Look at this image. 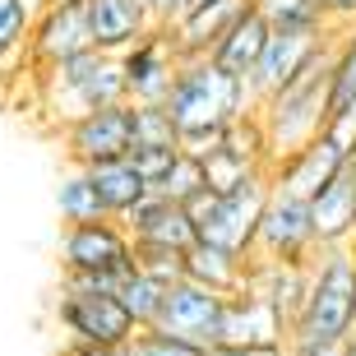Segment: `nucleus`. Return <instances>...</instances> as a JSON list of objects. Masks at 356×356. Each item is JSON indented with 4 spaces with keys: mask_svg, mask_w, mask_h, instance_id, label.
Returning a JSON list of instances; mask_svg holds the SVG:
<instances>
[{
    "mask_svg": "<svg viewBox=\"0 0 356 356\" xmlns=\"http://www.w3.org/2000/svg\"><path fill=\"white\" fill-rule=\"evenodd\" d=\"M338 38V33H333ZM329 79H333V42L296 74L282 92L259 102V125H264L268 144V167H277L282 158H291L296 148L315 144L324 125H329Z\"/></svg>",
    "mask_w": 356,
    "mask_h": 356,
    "instance_id": "1",
    "label": "nucleus"
},
{
    "mask_svg": "<svg viewBox=\"0 0 356 356\" xmlns=\"http://www.w3.org/2000/svg\"><path fill=\"white\" fill-rule=\"evenodd\" d=\"M38 92H42V111L65 130L79 116H92V111H106V106L130 102V88H125V65L120 56L106 51H83L70 56L51 70H38Z\"/></svg>",
    "mask_w": 356,
    "mask_h": 356,
    "instance_id": "2",
    "label": "nucleus"
},
{
    "mask_svg": "<svg viewBox=\"0 0 356 356\" xmlns=\"http://www.w3.org/2000/svg\"><path fill=\"white\" fill-rule=\"evenodd\" d=\"M162 106L172 111V120L185 134V130H209V125H236V120L259 111V97H254L250 79H236L213 60H181L172 97Z\"/></svg>",
    "mask_w": 356,
    "mask_h": 356,
    "instance_id": "3",
    "label": "nucleus"
},
{
    "mask_svg": "<svg viewBox=\"0 0 356 356\" xmlns=\"http://www.w3.org/2000/svg\"><path fill=\"white\" fill-rule=\"evenodd\" d=\"M356 333V254L347 250H319L310 259L305 301L291 319V338H338L352 343Z\"/></svg>",
    "mask_w": 356,
    "mask_h": 356,
    "instance_id": "4",
    "label": "nucleus"
},
{
    "mask_svg": "<svg viewBox=\"0 0 356 356\" xmlns=\"http://www.w3.org/2000/svg\"><path fill=\"white\" fill-rule=\"evenodd\" d=\"M268 195H273V176L259 172L254 181L236 185L232 195H204L195 204H185L190 218L199 227V241H209V245H222L232 254H254V241H259V222H264V209H268Z\"/></svg>",
    "mask_w": 356,
    "mask_h": 356,
    "instance_id": "5",
    "label": "nucleus"
},
{
    "mask_svg": "<svg viewBox=\"0 0 356 356\" xmlns=\"http://www.w3.org/2000/svg\"><path fill=\"white\" fill-rule=\"evenodd\" d=\"M56 319L70 333V347H130V338L139 333V324L120 305V296H92V291H70V287H60Z\"/></svg>",
    "mask_w": 356,
    "mask_h": 356,
    "instance_id": "6",
    "label": "nucleus"
},
{
    "mask_svg": "<svg viewBox=\"0 0 356 356\" xmlns=\"http://www.w3.org/2000/svg\"><path fill=\"white\" fill-rule=\"evenodd\" d=\"M60 148H65V158L79 172L130 158L134 153V106L120 102V106H106V111H92V116H79L74 125L60 130Z\"/></svg>",
    "mask_w": 356,
    "mask_h": 356,
    "instance_id": "7",
    "label": "nucleus"
},
{
    "mask_svg": "<svg viewBox=\"0 0 356 356\" xmlns=\"http://www.w3.org/2000/svg\"><path fill=\"white\" fill-rule=\"evenodd\" d=\"M315 254H319V241H315V222H310V199H296V195H287V190H277V185H273L250 259L310 264Z\"/></svg>",
    "mask_w": 356,
    "mask_h": 356,
    "instance_id": "8",
    "label": "nucleus"
},
{
    "mask_svg": "<svg viewBox=\"0 0 356 356\" xmlns=\"http://www.w3.org/2000/svg\"><path fill=\"white\" fill-rule=\"evenodd\" d=\"M134 268V236L125 222H70L60 232V273H130Z\"/></svg>",
    "mask_w": 356,
    "mask_h": 356,
    "instance_id": "9",
    "label": "nucleus"
},
{
    "mask_svg": "<svg viewBox=\"0 0 356 356\" xmlns=\"http://www.w3.org/2000/svg\"><path fill=\"white\" fill-rule=\"evenodd\" d=\"M92 51V28L83 0H42L38 19H33V38H28V70H51L70 56Z\"/></svg>",
    "mask_w": 356,
    "mask_h": 356,
    "instance_id": "10",
    "label": "nucleus"
},
{
    "mask_svg": "<svg viewBox=\"0 0 356 356\" xmlns=\"http://www.w3.org/2000/svg\"><path fill=\"white\" fill-rule=\"evenodd\" d=\"M222 305H227L222 291H209L199 282H190V277H181V282L167 287V301H162V315L153 329L213 352L218 347V329H222Z\"/></svg>",
    "mask_w": 356,
    "mask_h": 356,
    "instance_id": "11",
    "label": "nucleus"
},
{
    "mask_svg": "<svg viewBox=\"0 0 356 356\" xmlns=\"http://www.w3.org/2000/svg\"><path fill=\"white\" fill-rule=\"evenodd\" d=\"M120 65H125V88H130L134 106H162L172 97L176 74H181V56L172 47V33L153 28L148 38H139L120 56Z\"/></svg>",
    "mask_w": 356,
    "mask_h": 356,
    "instance_id": "12",
    "label": "nucleus"
},
{
    "mask_svg": "<svg viewBox=\"0 0 356 356\" xmlns=\"http://www.w3.org/2000/svg\"><path fill=\"white\" fill-rule=\"evenodd\" d=\"M291 319L264 301L259 291H236L222 305V329H218V347H277L287 352Z\"/></svg>",
    "mask_w": 356,
    "mask_h": 356,
    "instance_id": "13",
    "label": "nucleus"
},
{
    "mask_svg": "<svg viewBox=\"0 0 356 356\" xmlns=\"http://www.w3.org/2000/svg\"><path fill=\"white\" fill-rule=\"evenodd\" d=\"M329 42H333V33H273L268 47H264V56H259V65H254V74H250L254 97L264 102V97L282 92Z\"/></svg>",
    "mask_w": 356,
    "mask_h": 356,
    "instance_id": "14",
    "label": "nucleus"
},
{
    "mask_svg": "<svg viewBox=\"0 0 356 356\" xmlns=\"http://www.w3.org/2000/svg\"><path fill=\"white\" fill-rule=\"evenodd\" d=\"M347 153L338 144H333L329 134H319L315 144H305V148H296L291 158H282L277 167H268V176H273V185L277 190H287V195H296V199H315L324 185H333L338 176L347 172Z\"/></svg>",
    "mask_w": 356,
    "mask_h": 356,
    "instance_id": "15",
    "label": "nucleus"
},
{
    "mask_svg": "<svg viewBox=\"0 0 356 356\" xmlns=\"http://www.w3.org/2000/svg\"><path fill=\"white\" fill-rule=\"evenodd\" d=\"M120 222L134 236V245H162V250H185V254L199 245V227L190 218V209L162 195H148L144 204H134Z\"/></svg>",
    "mask_w": 356,
    "mask_h": 356,
    "instance_id": "16",
    "label": "nucleus"
},
{
    "mask_svg": "<svg viewBox=\"0 0 356 356\" xmlns=\"http://www.w3.org/2000/svg\"><path fill=\"white\" fill-rule=\"evenodd\" d=\"M250 5L254 0H209V5H195L190 14H181V19L167 28L176 56H181V60H209L213 47L227 38V28L236 24Z\"/></svg>",
    "mask_w": 356,
    "mask_h": 356,
    "instance_id": "17",
    "label": "nucleus"
},
{
    "mask_svg": "<svg viewBox=\"0 0 356 356\" xmlns=\"http://www.w3.org/2000/svg\"><path fill=\"white\" fill-rule=\"evenodd\" d=\"M92 28V47L106 56H125L139 38L153 33V14L139 0H83Z\"/></svg>",
    "mask_w": 356,
    "mask_h": 356,
    "instance_id": "18",
    "label": "nucleus"
},
{
    "mask_svg": "<svg viewBox=\"0 0 356 356\" xmlns=\"http://www.w3.org/2000/svg\"><path fill=\"white\" fill-rule=\"evenodd\" d=\"M310 222H315L319 250H347L356 241V167L347 162V172L333 185H324L310 199Z\"/></svg>",
    "mask_w": 356,
    "mask_h": 356,
    "instance_id": "19",
    "label": "nucleus"
},
{
    "mask_svg": "<svg viewBox=\"0 0 356 356\" xmlns=\"http://www.w3.org/2000/svg\"><path fill=\"white\" fill-rule=\"evenodd\" d=\"M268 38H273V28H268V19L259 10H245L236 19V24L227 28V38L213 47V65L218 70H227V74H236V79H250L254 74V65H259V56H264V47H268Z\"/></svg>",
    "mask_w": 356,
    "mask_h": 356,
    "instance_id": "20",
    "label": "nucleus"
},
{
    "mask_svg": "<svg viewBox=\"0 0 356 356\" xmlns=\"http://www.w3.org/2000/svg\"><path fill=\"white\" fill-rule=\"evenodd\" d=\"M185 277H190V282H199V287H209V291L236 296V291L250 287V259H245V254L222 250V245L199 241L195 250L185 254Z\"/></svg>",
    "mask_w": 356,
    "mask_h": 356,
    "instance_id": "21",
    "label": "nucleus"
},
{
    "mask_svg": "<svg viewBox=\"0 0 356 356\" xmlns=\"http://www.w3.org/2000/svg\"><path fill=\"white\" fill-rule=\"evenodd\" d=\"M305 282H310V264H277V259H250V287L264 301H273L287 319H296L305 301Z\"/></svg>",
    "mask_w": 356,
    "mask_h": 356,
    "instance_id": "22",
    "label": "nucleus"
},
{
    "mask_svg": "<svg viewBox=\"0 0 356 356\" xmlns=\"http://www.w3.org/2000/svg\"><path fill=\"white\" fill-rule=\"evenodd\" d=\"M92 185H97V195H102L106 213L111 218H125V213L134 209V204H144L148 195H153V185L139 176V167H134L130 158H120V162H102V167H92Z\"/></svg>",
    "mask_w": 356,
    "mask_h": 356,
    "instance_id": "23",
    "label": "nucleus"
},
{
    "mask_svg": "<svg viewBox=\"0 0 356 356\" xmlns=\"http://www.w3.org/2000/svg\"><path fill=\"white\" fill-rule=\"evenodd\" d=\"M273 33H338L324 0H254Z\"/></svg>",
    "mask_w": 356,
    "mask_h": 356,
    "instance_id": "24",
    "label": "nucleus"
},
{
    "mask_svg": "<svg viewBox=\"0 0 356 356\" xmlns=\"http://www.w3.org/2000/svg\"><path fill=\"white\" fill-rule=\"evenodd\" d=\"M56 209H60V218L70 222H102V218H111L102 204V195H97V185H92L88 172H65L60 176V185H56Z\"/></svg>",
    "mask_w": 356,
    "mask_h": 356,
    "instance_id": "25",
    "label": "nucleus"
},
{
    "mask_svg": "<svg viewBox=\"0 0 356 356\" xmlns=\"http://www.w3.org/2000/svg\"><path fill=\"white\" fill-rule=\"evenodd\" d=\"M259 172H268V162L254 158V153H241V148H232V144H222L218 153H209V158H204V176H209V190H213V195H232L236 185L254 181Z\"/></svg>",
    "mask_w": 356,
    "mask_h": 356,
    "instance_id": "26",
    "label": "nucleus"
},
{
    "mask_svg": "<svg viewBox=\"0 0 356 356\" xmlns=\"http://www.w3.org/2000/svg\"><path fill=\"white\" fill-rule=\"evenodd\" d=\"M116 296H120V305L130 310V319L139 329H153L158 315H162V301H167V282H158V277L144 273V268H130Z\"/></svg>",
    "mask_w": 356,
    "mask_h": 356,
    "instance_id": "27",
    "label": "nucleus"
},
{
    "mask_svg": "<svg viewBox=\"0 0 356 356\" xmlns=\"http://www.w3.org/2000/svg\"><path fill=\"white\" fill-rule=\"evenodd\" d=\"M33 19H38V0H0V65L28 60Z\"/></svg>",
    "mask_w": 356,
    "mask_h": 356,
    "instance_id": "28",
    "label": "nucleus"
},
{
    "mask_svg": "<svg viewBox=\"0 0 356 356\" xmlns=\"http://www.w3.org/2000/svg\"><path fill=\"white\" fill-rule=\"evenodd\" d=\"M356 102V24L338 28L333 38V79H329V116Z\"/></svg>",
    "mask_w": 356,
    "mask_h": 356,
    "instance_id": "29",
    "label": "nucleus"
},
{
    "mask_svg": "<svg viewBox=\"0 0 356 356\" xmlns=\"http://www.w3.org/2000/svg\"><path fill=\"white\" fill-rule=\"evenodd\" d=\"M134 148H181V125L167 106H134Z\"/></svg>",
    "mask_w": 356,
    "mask_h": 356,
    "instance_id": "30",
    "label": "nucleus"
},
{
    "mask_svg": "<svg viewBox=\"0 0 356 356\" xmlns=\"http://www.w3.org/2000/svg\"><path fill=\"white\" fill-rule=\"evenodd\" d=\"M209 190V176H204V162L199 158H190V153H181L176 158V167L167 176H162V185L153 190V195H162V199H172V204H195L199 195Z\"/></svg>",
    "mask_w": 356,
    "mask_h": 356,
    "instance_id": "31",
    "label": "nucleus"
},
{
    "mask_svg": "<svg viewBox=\"0 0 356 356\" xmlns=\"http://www.w3.org/2000/svg\"><path fill=\"white\" fill-rule=\"evenodd\" d=\"M125 356H209V352L185 343V338H172L162 329H139L130 338V347H125Z\"/></svg>",
    "mask_w": 356,
    "mask_h": 356,
    "instance_id": "32",
    "label": "nucleus"
},
{
    "mask_svg": "<svg viewBox=\"0 0 356 356\" xmlns=\"http://www.w3.org/2000/svg\"><path fill=\"white\" fill-rule=\"evenodd\" d=\"M134 268L153 273L158 282H181L185 277V250H162V245H134Z\"/></svg>",
    "mask_w": 356,
    "mask_h": 356,
    "instance_id": "33",
    "label": "nucleus"
},
{
    "mask_svg": "<svg viewBox=\"0 0 356 356\" xmlns=\"http://www.w3.org/2000/svg\"><path fill=\"white\" fill-rule=\"evenodd\" d=\"M176 158H181V148H134V153H130V162L139 167V176H144L153 190H158L162 176L176 167Z\"/></svg>",
    "mask_w": 356,
    "mask_h": 356,
    "instance_id": "34",
    "label": "nucleus"
},
{
    "mask_svg": "<svg viewBox=\"0 0 356 356\" xmlns=\"http://www.w3.org/2000/svg\"><path fill=\"white\" fill-rule=\"evenodd\" d=\"M125 273H60V287L70 291H92V296H116Z\"/></svg>",
    "mask_w": 356,
    "mask_h": 356,
    "instance_id": "35",
    "label": "nucleus"
},
{
    "mask_svg": "<svg viewBox=\"0 0 356 356\" xmlns=\"http://www.w3.org/2000/svg\"><path fill=\"white\" fill-rule=\"evenodd\" d=\"M324 134H329L333 144L343 148L347 158H356V102H352V106H343V111H333L329 125H324Z\"/></svg>",
    "mask_w": 356,
    "mask_h": 356,
    "instance_id": "36",
    "label": "nucleus"
},
{
    "mask_svg": "<svg viewBox=\"0 0 356 356\" xmlns=\"http://www.w3.org/2000/svg\"><path fill=\"white\" fill-rule=\"evenodd\" d=\"M287 356H347L338 338H287Z\"/></svg>",
    "mask_w": 356,
    "mask_h": 356,
    "instance_id": "37",
    "label": "nucleus"
},
{
    "mask_svg": "<svg viewBox=\"0 0 356 356\" xmlns=\"http://www.w3.org/2000/svg\"><path fill=\"white\" fill-rule=\"evenodd\" d=\"M185 10H190V0H153L148 14H153V28H172Z\"/></svg>",
    "mask_w": 356,
    "mask_h": 356,
    "instance_id": "38",
    "label": "nucleus"
},
{
    "mask_svg": "<svg viewBox=\"0 0 356 356\" xmlns=\"http://www.w3.org/2000/svg\"><path fill=\"white\" fill-rule=\"evenodd\" d=\"M324 10H329L333 28H352L356 24V0H324Z\"/></svg>",
    "mask_w": 356,
    "mask_h": 356,
    "instance_id": "39",
    "label": "nucleus"
},
{
    "mask_svg": "<svg viewBox=\"0 0 356 356\" xmlns=\"http://www.w3.org/2000/svg\"><path fill=\"white\" fill-rule=\"evenodd\" d=\"M209 356H287V352H277V347H213Z\"/></svg>",
    "mask_w": 356,
    "mask_h": 356,
    "instance_id": "40",
    "label": "nucleus"
},
{
    "mask_svg": "<svg viewBox=\"0 0 356 356\" xmlns=\"http://www.w3.org/2000/svg\"><path fill=\"white\" fill-rule=\"evenodd\" d=\"M65 356H125V347H65Z\"/></svg>",
    "mask_w": 356,
    "mask_h": 356,
    "instance_id": "41",
    "label": "nucleus"
},
{
    "mask_svg": "<svg viewBox=\"0 0 356 356\" xmlns=\"http://www.w3.org/2000/svg\"><path fill=\"white\" fill-rule=\"evenodd\" d=\"M347 356H356V333H352V343H347Z\"/></svg>",
    "mask_w": 356,
    "mask_h": 356,
    "instance_id": "42",
    "label": "nucleus"
},
{
    "mask_svg": "<svg viewBox=\"0 0 356 356\" xmlns=\"http://www.w3.org/2000/svg\"><path fill=\"white\" fill-rule=\"evenodd\" d=\"M352 254H356V241H352Z\"/></svg>",
    "mask_w": 356,
    "mask_h": 356,
    "instance_id": "43",
    "label": "nucleus"
},
{
    "mask_svg": "<svg viewBox=\"0 0 356 356\" xmlns=\"http://www.w3.org/2000/svg\"><path fill=\"white\" fill-rule=\"evenodd\" d=\"M352 167H356V158H352Z\"/></svg>",
    "mask_w": 356,
    "mask_h": 356,
    "instance_id": "44",
    "label": "nucleus"
},
{
    "mask_svg": "<svg viewBox=\"0 0 356 356\" xmlns=\"http://www.w3.org/2000/svg\"><path fill=\"white\" fill-rule=\"evenodd\" d=\"M38 5H42V0H38Z\"/></svg>",
    "mask_w": 356,
    "mask_h": 356,
    "instance_id": "45",
    "label": "nucleus"
}]
</instances>
